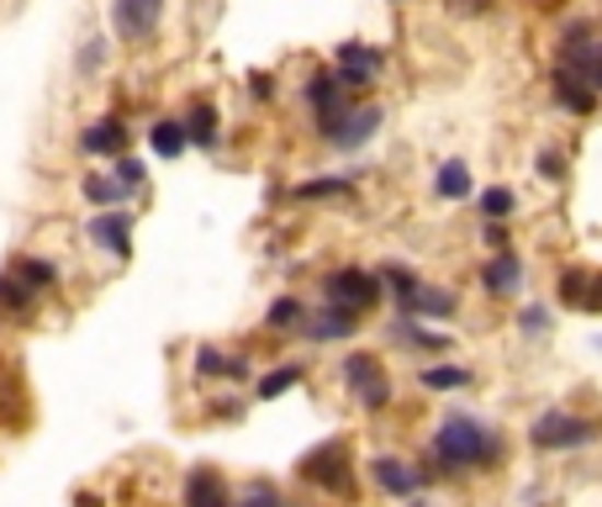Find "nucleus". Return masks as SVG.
I'll list each match as a JSON object with an SVG mask.
<instances>
[{"label":"nucleus","mask_w":602,"mask_h":507,"mask_svg":"<svg viewBox=\"0 0 602 507\" xmlns=\"http://www.w3.org/2000/svg\"><path fill=\"white\" fill-rule=\"evenodd\" d=\"M482 239L491 243L497 254H502V249H508V228H502V222H486V228H482Z\"/></svg>","instance_id":"e433bc0d"},{"label":"nucleus","mask_w":602,"mask_h":507,"mask_svg":"<svg viewBox=\"0 0 602 507\" xmlns=\"http://www.w3.org/2000/svg\"><path fill=\"white\" fill-rule=\"evenodd\" d=\"M117 43H149L159 22H164V0H112L106 5Z\"/></svg>","instance_id":"0eeeda50"},{"label":"nucleus","mask_w":602,"mask_h":507,"mask_svg":"<svg viewBox=\"0 0 602 507\" xmlns=\"http://www.w3.org/2000/svg\"><path fill=\"white\" fill-rule=\"evenodd\" d=\"M80 196H85L91 207H101V211H117V207L132 201V191H127L112 170H106V175H85V180H80Z\"/></svg>","instance_id":"6ab92c4d"},{"label":"nucleus","mask_w":602,"mask_h":507,"mask_svg":"<svg viewBox=\"0 0 602 507\" xmlns=\"http://www.w3.org/2000/svg\"><path fill=\"white\" fill-rule=\"evenodd\" d=\"M476 211H482L486 222H508L512 211H518V196H512L508 185H491V191L476 196Z\"/></svg>","instance_id":"c85d7f7f"},{"label":"nucleus","mask_w":602,"mask_h":507,"mask_svg":"<svg viewBox=\"0 0 602 507\" xmlns=\"http://www.w3.org/2000/svg\"><path fill=\"white\" fill-rule=\"evenodd\" d=\"M381 280H386V291H392L396 312H407V307L418 301V291H422L418 269H407V265H381Z\"/></svg>","instance_id":"a878e982"},{"label":"nucleus","mask_w":602,"mask_h":507,"mask_svg":"<svg viewBox=\"0 0 602 507\" xmlns=\"http://www.w3.org/2000/svg\"><path fill=\"white\" fill-rule=\"evenodd\" d=\"M239 507H291V503L280 497V486H275V481H243Z\"/></svg>","instance_id":"2f4dec72"},{"label":"nucleus","mask_w":602,"mask_h":507,"mask_svg":"<svg viewBox=\"0 0 602 507\" xmlns=\"http://www.w3.org/2000/svg\"><path fill=\"white\" fill-rule=\"evenodd\" d=\"M471 381H476V376H471L465 365H428V370L418 376L422 391H465Z\"/></svg>","instance_id":"bb28decb"},{"label":"nucleus","mask_w":602,"mask_h":507,"mask_svg":"<svg viewBox=\"0 0 602 507\" xmlns=\"http://www.w3.org/2000/svg\"><path fill=\"white\" fill-rule=\"evenodd\" d=\"M190 370L201 376V381H248V359H233L222 355V349H211V344H201L196 355H190Z\"/></svg>","instance_id":"f3484780"},{"label":"nucleus","mask_w":602,"mask_h":507,"mask_svg":"<svg viewBox=\"0 0 602 507\" xmlns=\"http://www.w3.org/2000/svg\"><path fill=\"white\" fill-rule=\"evenodd\" d=\"M476 191V180H471V164L465 159H444L439 170H433V196L439 201H465Z\"/></svg>","instance_id":"a211bd4d"},{"label":"nucleus","mask_w":602,"mask_h":507,"mask_svg":"<svg viewBox=\"0 0 602 507\" xmlns=\"http://www.w3.org/2000/svg\"><path fill=\"white\" fill-rule=\"evenodd\" d=\"M22 269H27L43 291H54V286H59V265H54V260H43V254H27V260H22Z\"/></svg>","instance_id":"72a5a7b5"},{"label":"nucleus","mask_w":602,"mask_h":507,"mask_svg":"<svg viewBox=\"0 0 602 507\" xmlns=\"http://www.w3.org/2000/svg\"><path fill=\"white\" fill-rule=\"evenodd\" d=\"M338 376L349 381L355 402H360V407H370V413H381V407L392 402V376H386L381 355H370V349H355V355L344 359V370H338Z\"/></svg>","instance_id":"39448f33"},{"label":"nucleus","mask_w":602,"mask_h":507,"mask_svg":"<svg viewBox=\"0 0 602 507\" xmlns=\"http://www.w3.org/2000/svg\"><path fill=\"white\" fill-rule=\"evenodd\" d=\"M185 507H239V497L228 492V481L217 465H196L185 476Z\"/></svg>","instance_id":"4468645a"},{"label":"nucleus","mask_w":602,"mask_h":507,"mask_svg":"<svg viewBox=\"0 0 602 507\" xmlns=\"http://www.w3.org/2000/svg\"><path fill=\"white\" fill-rule=\"evenodd\" d=\"M534 175H540L544 185H560V180H566V153H560V149H540V153H534Z\"/></svg>","instance_id":"473e14b6"},{"label":"nucleus","mask_w":602,"mask_h":507,"mask_svg":"<svg viewBox=\"0 0 602 507\" xmlns=\"http://www.w3.org/2000/svg\"><path fill=\"white\" fill-rule=\"evenodd\" d=\"M549 329H555V312H549L544 301H523V307H518V333H523V338H544Z\"/></svg>","instance_id":"c756f323"},{"label":"nucleus","mask_w":602,"mask_h":507,"mask_svg":"<svg viewBox=\"0 0 602 507\" xmlns=\"http://www.w3.org/2000/svg\"><path fill=\"white\" fill-rule=\"evenodd\" d=\"M338 196H355V180H349V175L301 180L297 191H291V201H338Z\"/></svg>","instance_id":"393cba45"},{"label":"nucleus","mask_w":602,"mask_h":507,"mask_svg":"<svg viewBox=\"0 0 602 507\" xmlns=\"http://www.w3.org/2000/svg\"><path fill=\"white\" fill-rule=\"evenodd\" d=\"M211 413H217V418H239L243 407H239V402H228V396H222V402H211Z\"/></svg>","instance_id":"4c0bfd02"},{"label":"nucleus","mask_w":602,"mask_h":507,"mask_svg":"<svg viewBox=\"0 0 602 507\" xmlns=\"http://www.w3.org/2000/svg\"><path fill=\"white\" fill-rule=\"evenodd\" d=\"M121 149H127V127H121V117H101L80 132V153H91V159H121Z\"/></svg>","instance_id":"dca6fc26"},{"label":"nucleus","mask_w":602,"mask_h":507,"mask_svg":"<svg viewBox=\"0 0 602 507\" xmlns=\"http://www.w3.org/2000/svg\"><path fill=\"white\" fill-rule=\"evenodd\" d=\"M370 481H375L386 497H418L422 481H428V471L407 465L402 454H375V460H370Z\"/></svg>","instance_id":"9d476101"},{"label":"nucleus","mask_w":602,"mask_h":507,"mask_svg":"<svg viewBox=\"0 0 602 507\" xmlns=\"http://www.w3.org/2000/svg\"><path fill=\"white\" fill-rule=\"evenodd\" d=\"M602 439V418H587V413H571V407H549L529 423V445L540 454H571V449H587Z\"/></svg>","instance_id":"f03ea898"},{"label":"nucleus","mask_w":602,"mask_h":507,"mask_svg":"<svg viewBox=\"0 0 602 507\" xmlns=\"http://www.w3.org/2000/svg\"><path fill=\"white\" fill-rule=\"evenodd\" d=\"M112 175H117L121 185H127V191H143V180H149V170H143L138 159H127V153H121V159H112Z\"/></svg>","instance_id":"f704fd0d"},{"label":"nucleus","mask_w":602,"mask_h":507,"mask_svg":"<svg viewBox=\"0 0 602 507\" xmlns=\"http://www.w3.org/2000/svg\"><path fill=\"white\" fill-rule=\"evenodd\" d=\"M74 503H80V507H101V503H95V497H91V492H80V497H74Z\"/></svg>","instance_id":"ea45409f"},{"label":"nucleus","mask_w":602,"mask_h":507,"mask_svg":"<svg viewBox=\"0 0 602 507\" xmlns=\"http://www.w3.org/2000/svg\"><path fill=\"white\" fill-rule=\"evenodd\" d=\"M555 297H560V307H571V312H602V269H592V265L560 269Z\"/></svg>","instance_id":"6e6552de"},{"label":"nucleus","mask_w":602,"mask_h":507,"mask_svg":"<svg viewBox=\"0 0 602 507\" xmlns=\"http://www.w3.org/2000/svg\"><path fill=\"white\" fill-rule=\"evenodd\" d=\"M37 297H48V291H43L22 265L0 275V312H5V318H27L32 307H37Z\"/></svg>","instance_id":"2eb2a0df"},{"label":"nucleus","mask_w":602,"mask_h":507,"mask_svg":"<svg viewBox=\"0 0 602 507\" xmlns=\"http://www.w3.org/2000/svg\"><path fill=\"white\" fill-rule=\"evenodd\" d=\"M85 233L101 254H112V260H127L132 254V211L117 207V211H95L91 222H85Z\"/></svg>","instance_id":"1a4fd4ad"},{"label":"nucleus","mask_w":602,"mask_h":507,"mask_svg":"<svg viewBox=\"0 0 602 507\" xmlns=\"http://www.w3.org/2000/svg\"><path fill=\"white\" fill-rule=\"evenodd\" d=\"M381 117H386V112H381V106H360V112H355V117H349V127H344V132H338V138H333V149H344V153L364 149V143H370V138H375V132H381Z\"/></svg>","instance_id":"4be33fe9"},{"label":"nucleus","mask_w":602,"mask_h":507,"mask_svg":"<svg viewBox=\"0 0 602 507\" xmlns=\"http://www.w3.org/2000/svg\"><path fill=\"white\" fill-rule=\"evenodd\" d=\"M301 381V365H275V370H265V381H259V402H275V396H286V391Z\"/></svg>","instance_id":"7c9ffc66"},{"label":"nucleus","mask_w":602,"mask_h":507,"mask_svg":"<svg viewBox=\"0 0 602 507\" xmlns=\"http://www.w3.org/2000/svg\"><path fill=\"white\" fill-rule=\"evenodd\" d=\"M587 80H592V90L602 95V48H598V59H592V74H587Z\"/></svg>","instance_id":"58836bf2"},{"label":"nucleus","mask_w":602,"mask_h":507,"mask_svg":"<svg viewBox=\"0 0 602 507\" xmlns=\"http://www.w3.org/2000/svg\"><path fill=\"white\" fill-rule=\"evenodd\" d=\"M549 95H555V106L571 112V117H592L602 101L598 90H592V80H581L571 69H555V74H549Z\"/></svg>","instance_id":"ddd939ff"},{"label":"nucleus","mask_w":602,"mask_h":507,"mask_svg":"<svg viewBox=\"0 0 602 507\" xmlns=\"http://www.w3.org/2000/svg\"><path fill=\"white\" fill-rule=\"evenodd\" d=\"M386 297V280H381V269H364V265H344L333 269L328 280H323V301L328 307H344V312H370L375 301Z\"/></svg>","instance_id":"20e7f679"},{"label":"nucleus","mask_w":602,"mask_h":507,"mask_svg":"<svg viewBox=\"0 0 602 507\" xmlns=\"http://www.w3.org/2000/svg\"><path fill=\"white\" fill-rule=\"evenodd\" d=\"M508 454L502 428L482 423L476 413H450L439 418L428 439V476H471V471H497V460Z\"/></svg>","instance_id":"f257e3e1"},{"label":"nucleus","mask_w":602,"mask_h":507,"mask_svg":"<svg viewBox=\"0 0 602 507\" xmlns=\"http://www.w3.org/2000/svg\"><path fill=\"white\" fill-rule=\"evenodd\" d=\"M392 338L396 344H407V349H422V355H444V349H450V338L439 329H422V318H396Z\"/></svg>","instance_id":"412c9836"},{"label":"nucleus","mask_w":602,"mask_h":507,"mask_svg":"<svg viewBox=\"0 0 602 507\" xmlns=\"http://www.w3.org/2000/svg\"><path fill=\"white\" fill-rule=\"evenodd\" d=\"M101 59H106V43H101V37H91V43H85V54H80V74L101 69Z\"/></svg>","instance_id":"c9c22d12"},{"label":"nucleus","mask_w":602,"mask_h":507,"mask_svg":"<svg viewBox=\"0 0 602 507\" xmlns=\"http://www.w3.org/2000/svg\"><path fill=\"white\" fill-rule=\"evenodd\" d=\"M454 312H460V297L454 291H444V286H422L418 301L402 312V318H428V323H450Z\"/></svg>","instance_id":"aec40b11"},{"label":"nucleus","mask_w":602,"mask_h":507,"mask_svg":"<svg viewBox=\"0 0 602 507\" xmlns=\"http://www.w3.org/2000/svg\"><path fill=\"white\" fill-rule=\"evenodd\" d=\"M149 149L159 153V159H181V153L190 149V132H185V122L159 117V122L149 127Z\"/></svg>","instance_id":"5701e85b"},{"label":"nucleus","mask_w":602,"mask_h":507,"mask_svg":"<svg viewBox=\"0 0 602 507\" xmlns=\"http://www.w3.org/2000/svg\"><path fill=\"white\" fill-rule=\"evenodd\" d=\"M297 476L328 497H355V465H349V445L344 439H328V445L306 449L297 465Z\"/></svg>","instance_id":"7ed1b4c3"},{"label":"nucleus","mask_w":602,"mask_h":507,"mask_svg":"<svg viewBox=\"0 0 602 507\" xmlns=\"http://www.w3.org/2000/svg\"><path fill=\"white\" fill-rule=\"evenodd\" d=\"M185 132H190L196 149H217V138H222V117H217V106H211V101H196L190 117H185Z\"/></svg>","instance_id":"b1692460"},{"label":"nucleus","mask_w":602,"mask_h":507,"mask_svg":"<svg viewBox=\"0 0 602 507\" xmlns=\"http://www.w3.org/2000/svg\"><path fill=\"white\" fill-rule=\"evenodd\" d=\"M355 329H360V312H344V307H317L306 323H301V338L306 344H344V338H355Z\"/></svg>","instance_id":"9b49d317"},{"label":"nucleus","mask_w":602,"mask_h":507,"mask_svg":"<svg viewBox=\"0 0 602 507\" xmlns=\"http://www.w3.org/2000/svg\"><path fill=\"white\" fill-rule=\"evenodd\" d=\"M306 318H312V312H306V301L301 297H275L270 301V312H265V329H301V323H306Z\"/></svg>","instance_id":"cd10ccee"},{"label":"nucleus","mask_w":602,"mask_h":507,"mask_svg":"<svg viewBox=\"0 0 602 507\" xmlns=\"http://www.w3.org/2000/svg\"><path fill=\"white\" fill-rule=\"evenodd\" d=\"M333 69H338V80H344L349 95H360V90H370L375 85V74L386 69V54H381L375 43H338Z\"/></svg>","instance_id":"423d86ee"},{"label":"nucleus","mask_w":602,"mask_h":507,"mask_svg":"<svg viewBox=\"0 0 602 507\" xmlns=\"http://www.w3.org/2000/svg\"><path fill=\"white\" fill-rule=\"evenodd\" d=\"M523 280H529V265H523V254H512V249L491 254V260L482 265V291L486 297H518Z\"/></svg>","instance_id":"f8f14e48"}]
</instances>
